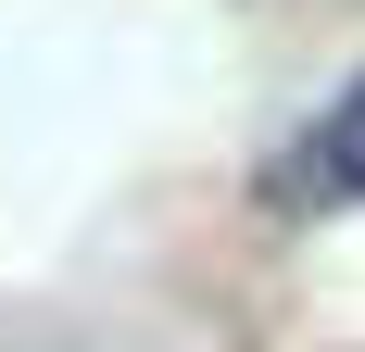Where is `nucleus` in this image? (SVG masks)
<instances>
[{
	"label": "nucleus",
	"mask_w": 365,
	"mask_h": 352,
	"mask_svg": "<svg viewBox=\"0 0 365 352\" xmlns=\"http://www.w3.org/2000/svg\"><path fill=\"white\" fill-rule=\"evenodd\" d=\"M264 202H277V214H340V202H365V76L315 113V126H302L290 151H277Z\"/></svg>",
	"instance_id": "1"
}]
</instances>
